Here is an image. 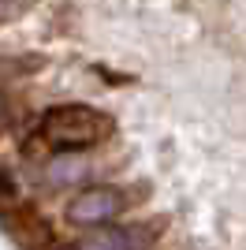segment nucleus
<instances>
[{"label":"nucleus","mask_w":246,"mask_h":250,"mask_svg":"<svg viewBox=\"0 0 246 250\" xmlns=\"http://www.w3.org/2000/svg\"><path fill=\"white\" fill-rule=\"evenodd\" d=\"M112 131V120L90 104H56L41 116V138L60 153L97 146L104 135Z\"/></svg>","instance_id":"1"},{"label":"nucleus","mask_w":246,"mask_h":250,"mask_svg":"<svg viewBox=\"0 0 246 250\" xmlns=\"http://www.w3.org/2000/svg\"><path fill=\"white\" fill-rule=\"evenodd\" d=\"M123 209H127V198L116 187H86L67 202L63 217L71 220V224H79V228L93 231V228H104L112 217H120Z\"/></svg>","instance_id":"2"},{"label":"nucleus","mask_w":246,"mask_h":250,"mask_svg":"<svg viewBox=\"0 0 246 250\" xmlns=\"http://www.w3.org/2000/svg\"><path fill=\"white\" fill-rule=\"evenodd\" d=\"M75 250H134V235L123 228H93L86 231L79 243H75Z\"/></svg>","instance_id":"3"},{"label":"nucleus","mask_w":246,"mask_h":250,"mask_svg":"<svg viewBox=\"0 0 246 250\" xmlns=\"http://www.w3.org/2000/svg\"><path fill=\"white\" fill-rule=\"evenodd\" d=\"M82 176H86V165H82L79 157H71V153L52 157L49 168H45V179H49L52 187H71V183H79Z\"/></svg>","instance_id":"4"},{"label":"nucleus","mask_w":246,"mask_h":250,"mask_svg":"<svg viewBox=\"0 0 246 250\" xmlns=\"http://www.w3.org/2000/svg\"><path fill=\"white\" fill-rule=\"evenodd\" d=\"M11 194H15V183H11L8 172H0V202H8Z\"/></svg>","instance_id":"5"},{"label":"nucleus","mask_w":246,"mask_h":250,"mask_svg":"<svg viewBox=\"0 0 246 250\" xmlns=\"http://www.w3.org/2000/svg\"><path fill=\"white\" fill-rule=\"evenodd\" d=\"M0 116H4V97H0Z\"/></svg>","instance_id":"6"}]
</instances>
